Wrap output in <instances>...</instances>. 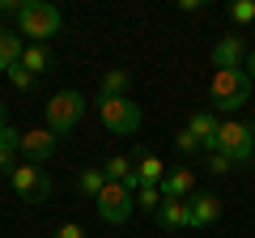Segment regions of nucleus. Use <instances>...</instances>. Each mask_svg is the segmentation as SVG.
Instances as JSON below:
<instances>
[{
  "label": "nucleus",
  "mask_w": 255,
  "mask_h": 238,
  "mask_svg": "<svg viewBox=\"0 0 255 238\" xmlns=\"http://www.w3.org/2000/svg\"><path fill=\"white\" fill-rule=\"evenodd\" d=\"M251 77H247V68H217L213 73V111H221V115H230V111L247 107V98H251Z\"/></svg>",
  "instance_id": "nucleus-1"
},
{
  "label": "nucleus",
  "mask_w": 255,
  "mask_h": 238,
  "mask_svg": "<svg viewBox=\"0 0 255 238\" xmlns=\"http://www.w3.org/2000/svg\"><path fill=\"white\" fill-rule=\"evenodd\" d=\"M60 30V9L47 4V0H26L17 13V34L34 38V43H47V38Z\"/></svg>",
  "instance_id": "nucleus-2"
},
{
  "label": "nucleus",
  "mask_w": 255,
  "mask_h": 238,
  "mask_svg": "<svg viewBox=\"0 0 255 238\" xmlns=\"http://www.w3.org/2000/svg\"><path fill=\"white\" fill-rule=\"evenodd\" d=\"M85 115V98L77 90H60L51 102H47L43 119H47V132H55V136H64V132H73L77 123H81Z\"/></svg>",
  "instance_id": "nucleus-3"
},
{
  "label": "nucleus",
  "mask_w": 255,
  "mask_h": 238,
  "mask_svg": "<svg viewBox=\"0 0 255 238\" xmlns=\"http://www.w3.org/2000/svg\"><path fill=\"white\" fill-rule=\"evenodd\" d=\"M98 119L107 123L115 136H132V132H140V107L132 98H102L98 94Z\"/></svg>",
  "instance_id": "nucleus-4"
},
{
  "label": "nucleus",
  "mask_w": 255,
  "mask_h": 238,
  "mask_svg": "<svg viewBox=\"0 0 255 238\" xmlns=\"http://www.w3.org/2000/svg\"><path fill=\"white\" fill-rule=\"evenodd\" d=\"M9 187L26 204H43L47 196H51V179H47L43 166H34V162H17V166H13V170H9Z\"/></svg>",
  "instance_id": "nucleus-5"
},
{
  "label": "nucleus",
  "mask_w": 255,
  "mask_h": 238,
  "mask_svg": "<svg viewBox=\"0 0 255 238\" xmlns=\"http://www.w3.org/2000/svg\"><path fill=\"white\" fill-rule=\"evenodd\" d=\"M217 149L230 153L238 166L255 157V128L251 123H238V119H221V132H217Z\"/></svg>",
  "instance_id": "nucleus-6"
},
{
  "label": "nucleus",
  "mask_w": 255,
  "mask_h": 238,
  "mask_svg": "<svg viewBox=\"0 0 255 238\" xmlns=\"http://www.w3.org/2000/svg\"><path fill=\"white\" fill-rule=\"evenodd\" d=\"M98 217L107 221V226H124L128 217H132V209H136V192H128L124 183H111L107 179V187L98 192Z\"/></svg>",
  "instance_id": "nucleus-7"
},
{
  "label": "nucleus",
  "mask_w": 255,
  "mask_h": 238,
  "mask_svg": "<svg viewBox=\"0 0 255 238\" xmlns=\"http://www.w3.org/2000/svg\"><path fill=\"white\" fill-rule=\"evenodd\" d=\"M213 64L217 68H243L247 64V38L243 34H221L213 47Z\"/></svg>",
  "instance_id": "nucleus-8"
},
{
  "label": "nucleus",
  "mask_w": 255,
  "mask_h": 238,
  "mask_svg": "<svg viewBox=\"0 0 255 238\" xmlns=\"http://www.w3.org/2000/svg\"><path fill=\"white\" fill-rule=\"evenodd\" d=\"M187 128H191V136L200 140V149H204V153H209V149H217V132H221L217 111H191Z\"/></svg>",
  "instance_id": "nucleus-9"
},
{
  "label": "nucleus",
  "mask_w": 255,
  "mask_h": 238,
  "mask_svg": "<svg viewBox=\"0 0 255 238\" xmlns=\"http://www.w3.org/2000/svg\"><path fill=\"white\" fill-rule=\"evenodd\" d=\"M51 153H55V132H47V128H34V132H26V136H21V157H26V162L43 166Z\"/></svg>",
  "instance_id": "nucleus-10"
},
{
  "label": "nucleus",
  "mask_w": 255,
  "mask_h": 238,
  "mask_svg": "<svg viewBox=\"0 0 255 238\" xmlns=\"http://www.w3.org/2000/svg\"><path fill=\"white\" fill-rule=\"evenodd\" d=\"M191 230H209L213 221L221 217V200L213 192H200V196H191Z\"/></svg>",
  "instance_id": "nucleus-11"
},
{
  "label": "nucleus",
  "mask_w": 255,
  "mask_h": 238,
  "mask_svg": "<svg viewBox=\"0 0 255 238\" xmlns=\"http://www.w3.org/2000/svg\"><path fill=\"white\" fill-rule=\"evenodd\" d=\"M157 187H162V200H187V196L196 192V174L179 166V170H166V179Z\"/></svg>",
  "instance_id": "nucleus-12"
},
{
  "label": "nucleus",
  "mask_w": 255,
  "mask_h": 238,
  "mask_svg": "<svg viewBox=\"0 0 255 238\" xmlns=\"http://www.w3.org/2000/svg\"><path fill=\"white\" fill-rule=\"evenodd\" d=\"M157 226H162V230H191V204L187 200H162V209H157Z\"/></svg>",
  "instance_id": "nucleus-13"
},
{
  "label": "nucleus",
  "mask_w": 255,
  "mask_h": 238,
  "mask_svg": "<svg viewBox=\"0 0 255 238\" xmlns=\"http://www.w3.org/2000/svg\"><path fill=\"white\" fill-rule=\"evenodd\" d=\"M26 38L21 34H9V30H0V68L9 73V68H17L21 64V55H26Z\"/></svg>",
  "instance_id": "nucleus-14"
},
{
  "label": "nucleus",
  "mask_w": 255,
  "mask_h": 238,
  "mask_svg": "<svg viewBox=\"0 0 255 238\" xmlns=\"http://www.w3.org/2000/svg\"><path fill=\"white\" fill-rule=\"evenodd\" d=\"M132 162H136V174H140V183H162L166 179V166L157 153H145V149H136L132 153Z\"/></svg>",
  "instance_id": "nucleus-15"
},
{
  "label": "nucleus",
  "mask_w": 255,
  "mask_h": 238,
  "mask_svg": "<svg viewBox=\"0 0 255 238\" xmlns=\"http://www.w3.org/2000/svg\"><path fill=\"white\" fill-rule=\"evenodd\" d=\"M21 136H26V132H17L9 123V128L0 132V170H13V166H17V153H21Z\"/></svg>",
  "instance_id": "nucleus-16"
},
{
  "label": "nucleus",
  "mask_w": 255,
  "mask_h": 238,
  "mask_svg": "<svg viewBox=\"0 0 255 238\" xmlns=\"http://www.w3.org/2000/svg\"><path fill=\"white\" fill-rule=\"evenodd\" d=\"M128 90H132V73H124V68L102 73V98H128Z\"/></svg>",
  "instance_id": "nucleus-17"
},
{
  "label": "nucleus",
  "mask_w": 255,
  "mask_h": 238,
  "mask_svg": "<svg viewBox=\"0 0 255 238\" xmlns=\"http://www.w3.org/2000/svg\"><path fill=\"white\" fill-rule=\"evenodd\" d=\"M102 187H107V170H98V166H85V170H77V192H81V196L98 200Z\"/></svg>",
  "instance_id": "nucleus-18"
},
{
  "label": "nucleus",
  "mask_w": 255,
  "mask_h": 238,
  "mask_svg": "<svg viewBox=\"0 0 255 238\" xmlns=\"http://www.w3.org/2000/svg\"><path fill=\"white\" fill-rule=\"evenodd\" d=\"M21 68H26V73H34V77H43L47 68H51V55H47V47H43V43H30L26 55H21Z\"/></svg>",
  "instance_id": "nucleus-19"
},
{
  "label": "nucleus",
  "mask_w": 255,
  "mask_h": 238,
  "mask_svg": "<svg viewBox=\"0 0 255 238\" xmlns=\"http://www.w3.org/2000/svg\"><path fill=\"white\" fill-rule=\"evenodd\" d=\"M102 170H107V179H111V183H128V179L136 174V162H132V153H124V157H111V162L102 166Z\"/></svg>",
  "instance_id": "nucleus-20"
},
{
  "label": "nucleus",
  "mask_w": 255,
  "mask_h": 238,
  "mask_svg": "<svg viewBox=\"0 0 255 238\" xmlns=\"http://www.w3.org/2000/svg\"><path fill=\"white\" fill-rule=\"evenodd\" d=\"M230 21L234 26H255V0H234L230 4Z\"/></svg>",
  "instance_id": "nucleus-21"
},
{
  "label": "nucleus",
  "mask_w": 255,
  "mask_h": 238,
  "mask_svg": "<svg viewBox=\"0 0 255 238\" xmlns=\"http://www.w3.org/2000/svg\"><path fill=\"white\" fill-rule=\"evenodd\" d=\"M204 166H209V170L213 174H230V170H234V157H230V153H221V149H209V153H204Z\"/></svg>",
  "instance_id": "nucleus-22"
},
{
  "label": "nucleus",
  "mask_w": 255,
  "mask_h": 238,
  "mask_svg": "<svg viewBox=\"0 0 255 238\" xmlns=\"http://www.w3.org/2000/svg\"><path fill=\"white\" fill-rule=\"evenodd\" d=\"M136 204H145L149 213H157V209H162V187H157V183H145V187L136 192Z\"/></svg>",
  "instance_id": "nucleus-23"
},
{
  "label": "nucleus",
  "mask_w": 255,
  "mask_h": 238,
  "mask_svg": "<svg viewBox=\"0 0 255 238\" xmlns=\"http://www.w3.org/2000/svg\"><path fill=\"white\" fill-rule=\"evenodd\" d=\"M9 81H13V90H21V94H26L30 90V85H34V73H26V68H9Z\"/></svg>",
  "instance_id": "nucleus-24"
},
{
  "label": "nucleus",
  "mask_w": 255,
  "mask_h": 238,
  "mask_svg": "<svg viewBox=\"0 0 255 238\" xmlns=\"http://www.w3.org/2000/svg\"><path fill=\"white\" fill-rule=\"evenodd\" d=\"M174 149H179V153H196V149H200V140L191 136V128H179V136H174Z\"/></svg>",
  "instance_id": "nucleus-25"
},
{
  "label": "nucleus",
  "mask_w": 255,
  "mask_h": 238,
  "mask_svg": "<svg viewBox=\"0 0 255 238\" xmlns=\"http://www.w3.org/2000/svg\"><path fill=\"white\" fill-rule=\"evenodd\" d=\"M51 238H85V230H81V221H64V226H55Z\"/></svg>",
  "instance_id": "nucleus-26"
},
{
  "label": "nucleus",
  "mask_w": 255,
  "mask_h": 238,
  "mask_svg": "<svg viewBox=\"0 0 255 238\" xmlns=\"http://www.w3.org/2000/svg\"><path fill=\"white\" fill-rule=\"evenodd\" d=\"M21 4H26V0H0V13H13V17H17Z\"/></svg>",
  "instance_id": "nucleus-27"
},
{
  "label": "nucleus",
  "mask_w": 255,
  "mask_h": 238,
  "mask_svg": "<svg viewBox=\"0 0 255 238\" xmlns=\"http://www.w3.org/2000/svg\"><path fill=\"white\" fill-rule=\"evenodd\" d=\"M179 9H183V13H200L204 4H200V0H179Z\"/></svg>",
  "instance_id": "nucleus-28"
},
{
  "label": "nucleus",
  "mask_w": 255,
  "mask_h": 238,
  "mask_svg": "<svg viewBox=\"0 0 255 238\" xmlns=\"http://www.w3.org/2000/svg\"><path fill=\"white\" fill-rule=\"evenodd\" d=\"M243 68H247V77H251V81H255V51L247 55V64H243Z\"/></svg>",
  "instance_id": "nucleus-29"
},
{
  "label": "nucleus",
  "mask_w": 255,
  "mask_h": 238,
  "mask_svg": "<svg viewBox=\"0 0 255 238\" xmlns=\"http://www.w3.org/2000/svg\"><path fill=\"white\" fill-rule=\"evenodd\" d=\"M4 128H9V115H4V107H0V132H4Z\"/></svg>",
  "instance_id": "nucleus-30"
},
{
  "label": "nucleus",
  "mask_w": 255,
  "mask_h": 238,
  "mask_svg": "<svg viewBox=\"0 0 255 238\" xmlns=\"http://www.w3.org/2000/svg\"><path fill=\"white\" fill-rule=\"evenodd\" d=\"M251 38H255V26H251Z\"/></svg>",
  "instance_id": "nucleus-31"
}]
</instances>
